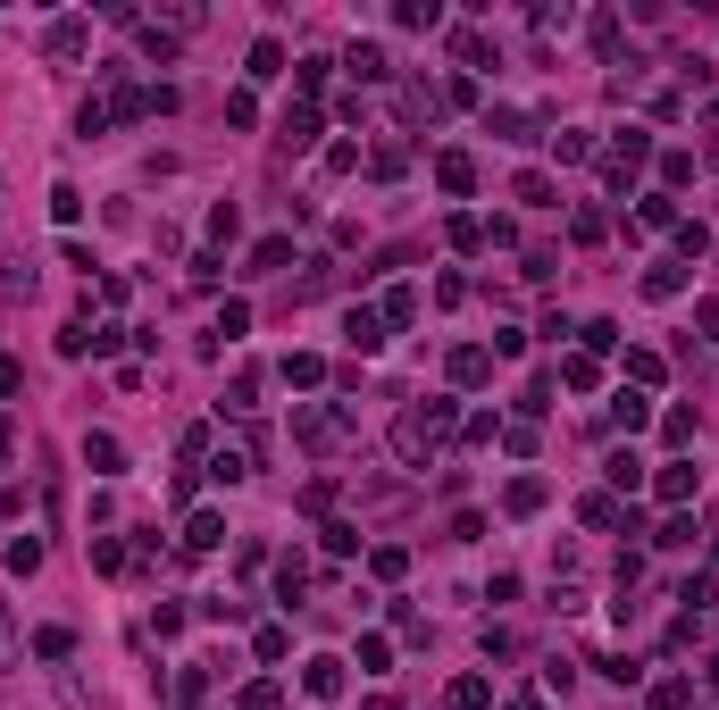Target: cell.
I'll return each mask as SVG.
<instances>
[{"instance_id": "obj_1", "label": "cell", "mask_w": 719, "mask_h": 710, "mask_svg": "<svg viewBox=\"0 0 719 710\" xmlns=\"http://www.w3.org/2000/svg\"><path fill=\"white\" fill-rule=\"evenodd\" d=\"M644 159H653V134H644V126H628V134L611 142V159H602V176H611V193H628Z\"/></svg>"}, {"instance_id": "obj_2", "label": "cell", "mask_w": 719, "mask_h": 710, "mask_svg": "<svg viewBox=\"0 0 719 710\" xmlns=\"http://www.w3.org/2000/svg\"><path fill=\"white\" fill-rule=\"evenodd\" d=\"M42 51L51 59H84L92 51V17H51V26H42Z\"/></svg>"}, {"instance_id": "obj_3", "label": "cell", "mask_w": 719, "mask_h": 710, "mask_svg": "<svg viewBox=\"0 0 719 710\" xmlns=\"http://www.w3.org/2000/svg\"><path fill=\"white\" fill-rule=\"evenodd\" d=\"M301 694H310V702H335V694H343V660H335V652H318L310 669H301Z\"/></svg>"}, {"instance_id": "obj_4", "label": "cell", "mask_w": 719, "mask_h": 710, "mask_svg": "<svg viewBox=\"0 0 719 710\" xmlns=\"http://www.w3.org/2000/svg\"><path fill=\"white\" fill-rule=\"evenodd\" d=\"M393 452H402L410 468H427V452H435V435H427V426H419V418L402 410V418H393Z\"/></svg>"}, {"instance_id": "obj_5", "label": "cell", "mask_w": 719, "mask_h": 710, "mask_svg": "<svg viewBox=\"0 0 719 710\" xmlns=\"http://www.w3.org/2000/svg\"><path fill=\"white\" fill-rule=\"evenodd\" d=\"M84 468L92 477H126V443L118 435H84Z\"/></svg>"}, {"instance_id": "obj_6", "label": "cell", "mask_w": 719, "mask_h": 710, "mask_svg": "<svg viewBox=\"0 0 719 710\" xmlns=\"http://www.w3.org/2000/svg\"><path fill=\"white\" fill-rule=\"evenodd\" d=\"M435 184H444L452 201H469V193H477V168H469V151H444V159H435Z\"/></svg>"}, {"instance_id": "obj_7", "label": "cell", "mask_w": 719, "mask_h": 710, "mask_svg": "<svg viewBox=\"0 0 719 710\" xmlns=\"http://www.w3.org/2000/svg\"><path fill=\"white\" fill-rule=\"evenodd\" d=\"M293 435L310 443V452H327V443H343V418H335V410H301V418H293Z\"/></svg>"}, {"instance_id": "obj_8", "label": "cell", "mask_w": 719, "mask_h": 710, "mask_svg": "<svg viewBox=\"0 0 719 710\" xmlns=\"http://www.w3.org/2000/svg\"><path fill=\"white\" fill-rule=\"evenodd\" d=\"M343 67H352L360 84H385V76H393V59H385V42H352V51H343Z\"/></svg>"}, {"instance_id": "obj_9", "label": "cell", "mask_w": 719, "mask_h": 710, "mask_svg": "<svg viewBox=\"0 0 719 710\" xmlns=\"http://www.w3.org/2000/svg\"><path fill=\"white\" fill-rule=\"evenodd\" d=\"M218 543H226V518H218V510H193V518H184V552H218Z\"/></svg>"}, {"instance_id": "obj_10", "label": "cell", "mask_w": 719, "mask_h": 710, "mask_svg": "<svg viewBox=\"0 0 719 710\" xmlns=\"http://www.w3.org/2000/svg\"><path fill=\"white\" fill-rule=\"evenodd\" d=\"M686 293V268L678 259H653V268H644V301H678Z\"/></svg>"}, {"instance_id": "obj_11", "label": "cell", "mask_w": 719, "mask_h": 710, "mask_svg": "<svg viewBox=\"0 0 719 710\" xmlns=\"http://www.w3.org/2000/svg\"><path fill=\"white\" fill-rule=\"evenodd\" d=\"M485 376H494V351H485V343H460V351H452V385H485Z\"/></svg>"}, {"instance_id": "obj_12", "label": "cell", "mask_w": 719, "mask_h": 710, "mask_svg": "<svg viewBox=\"0 0 719 710\" xmlns=\"http://www.w3.org/2000/svg\"><path fill=\"white\" fill-rule=\"evenodd\" d=\"M343 343H352V351H377V343H385V318H377V310H343Z\"/></svg>"}, {"instance_id": "obj_13", "label": "cell", "mask_w": 719, "mask_h": 710, "mask_svg": "<svg viewBox=\"0 0 719 710\" xmlns=\"http://www.w3.org/2000/svg\"><path fill=\"white\" fill-rule=\"evenodd\" d=\"M444 710H494V685H485V677H452L444 685Z\"/></svg>"}, {"instance_id": "obj_14", "label": "cell", "mask_w": 719, "mask_h": 710, "mask_svg": "<svg viewBox=\"0 0 719 710\" xmlns=\"http://www.w3.org/2000/svg\"><path fill=\"white\" fill-rule=\"evenodd\" d=\"M243 76H251V84L285 76V42H276V34H260V42H251V67H243Z\"/></svg>"}, {"instance_id": "obj_15", "label": "cell", "mask_w": 719, "mask_h": 710, "mask_svg": "<svg viewBox=\"0 0 719 710\" xmlns=\"http://www.w3.org/2000/svg\"><path fill=\"white\" fill-rule=\"evenodd\" d=\"M502 510H510V518H536V510H544V477H519V485L502 493Z\"/></svg>"}, {"instance_id": "obj_16", "label": "cell", "mask_w": 719, "mask_h": 710, "mask_svg": "<svg viewBox=\"0 0 719 710\" xmlns=\"http://www.w3.org/2000/svg\"><path fill=\"white\" fill-rule=\"evenodd\" d=\"M310 142H318V109L301 101V109H285V151H310Z\"/></svg>"}, {"instance_id": "obj_17", "label": "cell", "mask_w": 719, "mask_h": 710, "mask_svg": "<svg viewBox=\"0 0 719 710\" xmlns=\"http://www.w3.org/2000/svg\"><path fill=\"white\" fill-rule=\"evenodd\" d=\"M653 493H661V502H694V468H686V460H669L661 477H653Z\"/></svg>"}, {"instance_id": "obj_18", "label": "cell", "mask_w": 719, "mask_h": 710, "mask_svg": "<svg viewBox=\"0 0 719 710\" xmlns=\"http://www.w3.org/2000/svg\"><path fill=\"white\" fill-rule=\"evenodd\" d=\"M385 326H410V318H419V284H393V293H385V310H377Z\"/></svg>"}, {"instance_id": "obj_19", "label": "cell", "mask_w": 719, "mask_h": 710, "mask_svg": "<svg viewBox=\"0 0 719 710\" xmlns=\"http://www.w3.org/2000/svg\"><path fill=\"white\" fill-rule=\"evenodd\" d=\"M318 376H327V360H318V351H285V385H301V393H310Z\"/></svg>"}, {"instance_id": "obj_20", "label": "cell", "mask_w": 719, "mask_h": 710, "mask_svg": "<svg viewBox=\"0 0 719 710\" xmlns=\"http://www.w3.org/2000/svg\"><path fill=\"white\" fill-rule=\"evenodd\" d=\"M669 243H678L686 259H703V251H711V226H703V218H678V226H669Z\"/></svg>"}, {"instance_id": "obj_21", "label": "cell", "mask_w": 719, "mask_h": 710, "mask_svg": "<svg viewBox=\"0 0 719 710\" xmlns=\"http://www.w3.org/2000/svg\"><path fill=\"white\" fill-rule=\"evenodd\" d=\"M134 42H143V59H159V67L176 59V34H168V26H151V17H143V26H134Z\"/></svg>"}, {"instance_id": "obj_22", "label": "cell", "mask_w": 719, "mask_h": 710, "mask_svg": "<svg viewBox=\"0 0 719 710\" xmlns=\"http://www.w3.org/2000/svg\"><path fill=\"white\" fill-rule=\"evenodd\" d=\"M276 702H285V685H276V677H251L243 694H235V710H276Z\"/></svg>"}, {"instance_id": "obj_23", "label": "cell", "mask_w": 719, "mask_h": 710, "mask_svg": "<svg viewBox=\"0 0 719 710\" xmlns=\"http://www.w3.org/2000/svg\"><path fill=\"white\" fill-rule=\"evenodd\" d=\"M218 410H235V418H243V410H260V376H251V368H243V376H235V385H226V401H218Z\"/></svg>"}, {"instance_id": "obj_24", "label": "cell", "mask_w": 719, "mask_h": 710, "mask_svg": "<svg viewBox=\"0 0 719 710\" xmlns=\"http://www.w3.org/2000/svg\"><path fill=\"white\" fill-rule=\"evenodd\" d=\"M552 159H594V134L586 126H561V134H552Z\"/></svg>"}, {"instance_id": "obj_25", "label": "cell", "mask_w": 719, "mask_h": 710, "mask_svg": "<svg viewBox=\"0 0 719 710\" xmlns=\"http://www.w3.org/2000/svg\"><path fill=\"white\" fill-rule=\"evenodd\" d=\"M636 226H678V201H669V193H644V201H636Z\"/></svg>"}, {"instance_id": "obj_26", "label": "cell", "mask_w": 719, "mask_h": 710, "mask_svg": "<svg viewBox=\"0 0 719 710\" xmlns=\"http://www.w3.org/2000/svg\"><path fill=\"white\" fill-rule=\"evenodd\" d=\"M210 477H218V485H243V477H251V452H235V443H226V452L210 460Z\"/></svg>"}, {"instance_id": "obj_27", "label": "cell", "mask_w": 719, "mask_h": 710, "mask_svg": "<svg viewBox=\"0 0 719 710\" xmlns=\"http://www.w3.org/2000/svg\"><path fill=\"white\" fill-rule=\"evenodd\" d=\"M285 259H293V243H285V234H268V243H251V268H260V276H268V268H285Z\"/></svg>"}, {"instance_id": "obj_28", "label": "cell", "mask_w": 719, "mask_h": 710, "mask_svg": "<svg viewBox=\"0 0 719 710\" xmlns=\"http://www.w3.org/2000/svg\"><path fill=\"white\" fill-rule=\"evenodd\" d=\"M586 34H594V51H602V59H611V67H619V17H611V9H602V17H594V26H586Z\"/></svg>"}, {"instance_id": "obj_29", "label": "cell", "mask_w": 719, "mask_h": 710, "mask_svg": "<svg viewBox=\"0 0 719 710\" xmlns=\"http://www.w3.org/2000/svg\"><path fill=\"white\" fill-rule=\"evenodd\" d=\"M51 218H59V226L84 218V193H76V184H51Z\"/></svg>"}, {"instance_id": "obj_30", "label": "cell", "mask_w": 719, "mask_h": 710, "mask_svg": "<svg viewBox=\"0 0 719 710\" xmlns=\"http://www.w3.org/2000/svg\"><path fill=\"white\" fill-rule=\"evenodd\" d=\"M611 418H619V426H628V435H636V426L653 418V401H644V393H619V401H611Z\"/></svg>"}, {"instance_id": "obj_31", "label": "cell", "mask_w": 719, "mask_h": 710, "mask_svg": "<svg viewBox=\"0 0 719 710\" xmlns=\"http://www.w3.org/2000/svg\"><path fill=\"white\" fill-rule=\"evenodd\" d=\"M368 568H377V577L393 585V577H402V568H410V552H402V543H377V552H368Z\"/></svg>"}, {"instance_id": "obj_32", "label": "cell", "mask_w": 719, "mask_h": 710, "mask_svg": "<svg viewBox=\"0 0 719 710\" xmlns=\"http://www.w3.org/2000/svg\"><path fill=\"white\" fill-rule=\"evenodd\" d=\"M653 543H661V552H686V543H694V518H686V510H678V518H661V535H653Z\"/></svg>"}, {"instance_id": "obj_33", "label": "cell", "mask_w": 719, "mask_h": 710, "mask_svg": "<svg viewBox=\"0 0 719 710\" xmlns=\"http://www.w3.org/2000/svg\"><path fill=\"white\" fill-rule=\"evenodd\" d=\"M561 385H569V393H594L602 368H594V360H561Z\"/></svg>"}, {"instance_id": "obj_34", "label": "cell", "mask_w": 719, "mask_h": 710, "mask_svg": "<svg viewBox=\"0 0 719 710\" xmlns=\"http://www.w3.org/2000/svg\"><path fill=\"white\" fill-rule=\"evenodd\" d=\"M611 485L636 493V485H644V460H636V452H611Z\"/></svg>"}, {"instance_id": "obj_35", "label": "cell", "mask_w": 719, "mask_h": 710, "mask_svg": "<svg viewBox=\"0 0 719 710\" xmlns=\"http://www.w3.org/2000/svg\"><path fill=\"white\" fill-rule=\"evenodd\" d=\"M686 702H694L686 677H661V685H653V710H686Z\"/></svg>"}, {"instance_id": "obj_36", "label": "cell", "mask_w": 719, "mask_h": 710, "mask_svg": "<svg viewBox=\"0 0 719 710\" xmlns=\"http://www.w3.org/2000/svg\"><path fill=\"white\" fill-rule=\"evenodd\" d=\"M51 677H59V702H67V710H92V694H84V677H76V669H67V660H59V669H51Z\"/></svg>"}, {"instance_id": "obj_37", "label": "cell", "mask_w": 719, "mask_h": 710, "mask_svg": "<svg viewBox=\"0 0 719 710\" xmlns=\"http://www.w3.org/2000/svg\"><path fill=\"white\" fill-rule=\"evenodd\" d=\"M301 585H310V568H301V560L276 568V602H301Z\"/></svg>"}, {"instance_id": "obj_38", "label": "cell", "mask_w": 719, "mask_h": 710, "mask_svg": "<svg viewBox=\"0 0 719 710\" xmlns=\"http://www.w3.org/2000/svg\"><path fill=\"white\" fill-rule=\"evenodd\" d=\"M577 518H586V527H619V510H611V493H586V502H577Z\"/></svg>"}, {"instance_id": "obj_39", "label": "cell", "mask_w": 719, "mask_h": 710, "mask_svg": "<svg viewBox=\"0 0 719 710\" xmlns=\"http://www.w3.org/2000/svg\"><path fill=\"white\" fill-rule=\"evenodd\" d=\"M485 126H494L502 142H527V126H536V117H519V109H494V117H485Z\"/></svg>"}, {"instance_id": "obj_40", "label": "cell", "mask_w": 719, "mask_h": 710, "mask_svg": "<svg viewBox=\"0 0 719 710\" xmlns=\"http://www.w3.org/2000/svg\"><path fill=\"white\" fill-rule=\"evenodd\" d=\"M628 376H636V385H661L669 368H661V351H628Z\"/></svg>"}, {"instance_id": "obj_41", "label": "cell", "mask_w": 719, "mask_h": 710, "mask_svg": "<svg viewBox=\"0 0 719 710\" xmlns=\"http://www.w3.org/2000/svg\"><path fill=\"white\" fill-rule=\"evenodd\" d=\"M327 552H335V560L360 552V527H352V518H327Z\"/></svg>"}, {"instance_id": "obj_42", "label": "cell", "mask_w": 719, "mask_h": 710, "mask_svg": "<svg viewBox=\"0 0 719 710\" xmlns=\"http://www.w3.org/2000/svg\"><path fill=\"white\" fill-rule=\"evenodd\" d=\"M9 568H17V577H34V568H42V543L17 535V543H9Z\"/></svg>"}, {"instance_id": "obj_43", "label": "cell", "mask_w": 719, "mask_h": 710, "mask_svg": "<svg viewBox=\"0 0 719 710\" xmlns=\"http://www.w3.org/2000/svg\"><path fill=\"white\" fill-rule=\"evenodd\" d=\"M34 652H42V660H67V652H76V635H67V627H42Z\"/></svg>"}, {"instance_id": "obj_44", "label": "cell", "mask_w": 719, "mask_h": 710, "mask_svg": "<svg viewBox=\"0 0 719 710\" xmlns=\"http://www.w3.org/2000/svg\"><path fill=\"white\" fill-rule=\"evenodd\" d=\"M251 652H260V660H285L293 635H285V627H260V635H251Z\"/></svg>"}, {"instance_id": "obj_45", "label": "cell", "mask_w": 719, "mask_h": 710, "mask_svg": "<svg viewBox=\"0 0 719 710\" xmlns=\"http://www.w3.org/2000/svg\"><path fill=\"white\" fill-rule=\"evenodd\" d=\"M385 660H393L385 635H360V669H368V677H385Z\"/></svg>"}, {"instance_id": "obj_46", "label": "cell", "mask_w": 719, "mask_h": 710, "mask_svg": "<svg viewBox=\"0 0 719 710\" xmlns=\"http://www.w3.org/2000/svg\"><path fill=\"white\" fill-rule=\"evenodd\" d=\"M452 243H460V251H485V218H469V209H460V218H452Z\"/></svg>"}, {"instance_id": "obj_47", "label": "cell", "mask_w": 719, "mask_h": 710, "mask_svg": "<svg viewBox=\"0 0 719 710\" xmlns=\"http://www.w3.org/2000/svg\"><path fill=\"white\" fill-rule=\"evenodd\" d=\"M519 201H527V209H552V176L527 168V176H519Z\"/></svg>"}, {"instance_id": "obj_48", "label": "cell", "mask_w": 719, "mask_h": 710, "mask_svg": "<svg viewBox=\"0 0 719 710\" xmlns=\"http://www.w3.org/2000/svg\"><path fill=\"white\" fill-rule=\"evenodd\" d=\"M402 26H427V34H435V26H444V9H435V0H402Z\"/></svg>"}, {"instance_id": "obj_49", "label": "cell", "mask_w": 719, "mask_h": 710, "mask_svg": "<svg viewBox=\"0 0 719 710\" xmlns=\"http://www.w3.org/2000/svg\"><path fill=\"white\" fill-rule=\"evenodd\" d=\"M243 326H251V310H243V301H226V310H218V326H210V335H226V343H235V335H243Z\"/></svg>"}, {"instance_id": "obj_50", "label": "cell", "mask_w": 719, "mask_h": 710, "mask_svg": "<svg viewBox=\"0 0 719 710\" xmlns=\"http://www.w3.org/2000/svg\"><path fill=\"white\" fill-rule=\"evenodd\" d=\"M452 51H460V67H485V34L460 26V34H452Z\"/></svg>"}, {"instance_id": "obj_51", "label": "cell", "mask_w": 719, "mask_h": 710, "mask_svg": "<svg viewBox=\"0 0 719 710\" xmlns=\"http://www.w3.org/2000/svg\"><path fill=\"white\" fill-rule=\"evenodd\" d=\"M661 435H669V443L686 452V443H694V410H669V418H661Z\"/></svg>"}, {"instance_id": "obj_52", "label": "cell", "mask_w": 719, "mask_h": 710, "mask_svg": "<svg viewBox=\"0 0 719 710\" xmlns=\"http://www.w3.org/2000/svg\"><path fill=\"white\" fill-rule=\"evenodd\" d=\"M101 126H109V101H84V109H76V134L92 142V134H101Z\"/></svg>"}, {"instance_id": "obj_53", "label": "cell", "mask_w": 719, "mask_h": 710, "mask_svg": "<svg viewBox=\"0 0 719 710\" xmlns=\"http://www.w3.org/2000/svg\"><path fill=\"white\" fill-rule=\"evenodd\" d=\"M17 652H26V644H17V627H9V594H0V669H9Z\"/></svg>"}, {"instance_id": "obj_54", "label": "cell", "mask_w": 719, "mask_h": 710, "mask_svg": "<svg viewBox=\"0 0 719 710\" xmlns=\"http://www.w3.org/2000/svg\"><path fill=\"white\" fill-rule=\"evenodd\" d=\"M694 326H703V343H719V301H703V310H694Z\"/></svg>"}, {"instance_id": "obj_55", "label": "cell", "mask_w": 719, "mask_h": 710, "mask_svg": "<svg viewBox=\"0 0 719 710\" xmlns=\"http://www.w3.org/2000/svg\"><path fill=\"white\" fill-rule=\"evenodd\" d=\"M17 460V426H9V410H0V468Z\"/></svg>"}, {"instance_id": "obj_56", "label": "cell", "mask_w": 719, "mask_h": 710, "mask_svg": "<svg viewBox=\"0 0 719 710\" xmlns=\"http://www.w3.org/2000/svg\"><path fill=\"white\" fill-rule=\"evenodd\" d=\"M502 710H536V702H502Z\"/></svg>"}]
</instances>
